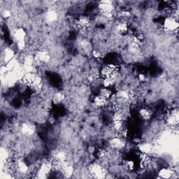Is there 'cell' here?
<instances>
[{
    "label": "cell",
    "mask_w": 179,
    "mask_h": 179,
    "mask_svg": "<svg viewBox=\"0 0 179 179\" xmlns=\"http://www.w3.org/2000/svg\"><path fill=\"white\" fill-rule=\"evenodd\" d=\"M115 81V79L112 77H108V78H104L103 79V85L104 88H109L114 84Z\"/></svg>",
    "instance_id": "484cf974"
},
{
    "label": "cell",
    "mask_w": 179,
    "mask_h": 179,
    "mask_svg": "<svg viewBox=\"0 0 179 179\" xmlns=\"http://www.w3.org/2000/svg\"><path fill=\"white\" fill-rule=\"evenodd\" d=\"M54 160L61 162H65L67 160V154L64 151L57 152L54 156Z\"/></svg>",
    "instance_id": "603a6c76"
},
{
    "label": "cell",
    "mask_w": 179,
    "mask_h": 179,
    "mask_svg": "<svg viewBox=\"0 0 179 179\" xmlns=\"http://www.w3.org/2000/svg\"><path fill=\"white\" fill-rule=\"evenodd\" d=\"M17 46H18V48L19 50H23L25 48V41H20L17 43Z\"/></svg>",
    "instance_id": "d6a6232c"
},
{
    "label": "cell",
    "mask_w": 179,
    "mask_h": 179,
    "mask_svg": "<svg viewBox=\"0 0 179 179\" xmlns=\"http://www.w3.org/2000/svg\"><path fill=\"white\" fill-rule=\"evenodd\" d=\"M11 13L10 12V11L4 10L2 12V16L4 17V18H9V17H11Z\"/></svg>",
    "instance_id": "836d02e7"
},
{
    "label": "cell",
    "mask_w": 179,
    "mask_h": 179,
    "mask_svg": "<svg viewBox=\"0 0 179 179\" xmlns=\"http://www.w3.org/2000/svg\"><path fill=\"white\" fill-rule=\"evenodd\" d=\"M107 102V99L106 98L103 97L101 95H97L94 97V103L97 106H104L106 104Z\"/></svg>",
    "instance_id": "44dd1931"
},
{
    "label": "cell",
    "mask_w": 179,
    "mask_h": 179,
    "mask_svg": "<svg viewBox=\"0 0 179 179\" xmlns=\"http://www.w3.org/2000/svg\"><path fill=\"white\" fill-rule=\"evenodd\" d=\"M120 16L122 18H127L130 16V13L128 11H122L120 13Z\"/></svg>",
    "instance_id": "f1b7e54d"
},
{
    "label": "cell",
    "mask_w": 179,
    "mask_h": 179,
    "mask_svg": "<svg viewBox=\"0 0 179 179\" xmlns=\"http://www.w3.org/2000/svg\"><path fill=\"white\" fill-rule=\"evenodd\" d=\"M46 18L49 22H54L57 18V13L56 11H48L46 15Z\"/></svg>",
    "instance_id": "ffe728a7"
},
{
    "label": "cell",
    "mask_w": 179,
    "mask_h": 179,
    "mask_svg": "<svg viewBox=\"0 0 179 179\" xmlns=\"http://www.w3.org/2000/svg\"><path fill=\"white\" fill-rule=\"evenodd\" d=\"M163 28L167 32H173L178 30V23L174 17H167L163 22Z\"/></svg>",
    "instance_id": "3957f363"
},
{
    "label": "cell",
    "mask_w": 179,
    "mask_h": 179,
    "mask_svg": "<svg viewBox=\"0 0 179 179\" xmlns=\"http://www.w3.org/2000/svg\"><path fill=\"white\" fill-rule=\"evenodd\" d=\"M21 131L22 134L30 137L35 133L36 127L31 123H24L21 127Z\"/></svg>",
    "instance_id": "5b68a950"
},
{
    "label": "cell",
    "mask_w": 179,
    "mask_h": 179,
    "mask_svg": "<svg viewBox=\"0 0 179 179\" xmlns=\"http://www.w3.org/2000/svg\"><path fill=\"white\" fill-rule=\"evenodd\" d=\"M173 174H174V172L171 169L164 168L161 169L159 172V177L162 178H170L172 177Z\"/></svg>",
    "instance_id": "2e32d148"
},
{
    "label": "cell",
    "mask_w": 179,
    "mask_h": 179,
    "mask_svg": "<svg viewBox=\"0 0 179 179\" xmlns=\"http://www.w3.org/2000/svg\"><path fill=\"white\" fill-rule=\"evenodd\" d=\"M138 78H139V79L141 80H143L146 79V76H145V74H140L139 75H138Z\"/></svg>",
    "instance_id": "e575fe53"
},
{
    "label": "cell",
    "mask_w": 179,
    "mask_h": 179,
    "mask_svg": "<svg viewBox=\"0 0 179 179\" xmlns=\"http://www.w3.org/2000/svg\"><path fill=\"white\" fill-rule=\"evenodd\" d=\"M52 169H53V167H52L51 162H43L39 167V170L36 174V178H47Z\"/></svg>",
    "instance_id": "277c9868"
},
{
    "label": "cell",
    "mask_w": 179,
    "mask_h": 179,
    "mask_svg": "<svg viewBox=\"0 0 179 179\" xmlns=\"http://www.w3.org/2000/svg\"><path fill=\"white\" fill-rule=\"evenodd\" d=\"M116 30L120 33H125L128 30V24L124 21H120L116 25Z\"/></svg>",
    "instance_id": "7402d4cb"
},
{
    "label": "cell",
    "mask_w": 179,
    "mask_h": 179,
    "mask_svg": "<svg viewBox=\"0 0 179 179\" xmlns=\"http://www.w3.org/2000/svg\"><path fill=\"white\" fill-rule=\"evenodd\" d=\"M126 167H128V168L129 169H134V162L133 161H131V160H128V161H127V162H126Z\"/></svg>",
    "instance_id": "4dcf8cb0"
},
{
    "label": "cell",
    "mask_w": 179,
    "mask_h": 179,
    "mask_svg": "<svg viewBox=\"0 0 179 179\" xmlns=\"http://www.w3.org/2000/svg\"><path fill=\"white\" fill-rule=\"evenodd\" d=\"M90 24V21L86 17L82 16L76 22L77 27L80 29H85Z\"/></svg>",
    "instance_id": "e0dca14e"
},
{
    "label": "cell",
    "mask_w": 179,
    "mask_h": 179,
    "mask_svg": "<svg viewBox=\"0 0 179 179\" xmlns=\"http://www.w3.org/2000/svg\"><path fill=\"white\" fill-rule=\"evenodd\" d=\"M16 168L17 171L19 173H21V174H26V173L28 172L29 169L27 164L22 160H19L18 162L16 163Z\"/></svg>",
    "instance_id": "4fadbf2b"
},
{
    "label": "cell",
    "mask_w": 179,
    "mask_h": 179,
    "mask_svg": "<svg viewBox=\"0 0 179 179\" xmlns=\"http://www.w3.org/2000/svg\"><path fill=\"white\" fill-rule=\"evenodd\" d=\"M109 146L113 150H119L123 148L125 143L119 138H114L109 141Z\"/></svg>",
    "instance_id": "9c48e42d"
},
{
    "label": "cell",
    "mask_w": 179,
    "mask_h": 179,
    "mask_svg": "<svg viewBox=\"0 0 179 179\" xmlns=\"http://www.w3.org/2000/svg\"><path fill=\"white\" fill-rule=\"evenodd\" d=\"M115 96L116 97L118 102L120 104L123 102H128V101L130 99L131 94L130 92H129L128 90H123L118 91Z\"/></svg>",
    "instance_id": "ba28073f"
},
{
    "label": "cell",
    "mask_w": 179,
    "mask_h": 179,
    "mask_svg": "<svg viewBox=\"0 0 179 179\" xmlns=\"http://www.w3.org/2000/svg\"><path fill=\"white\" fill-rule=\"evenodd\" d=\"M98 156L100 158H104L106 157V155H107V152L105 150H100V151H98Z\"/></svg>",
    "instance_id": "f546056e"
},
{
    "label": "cell",
    "mask_w": 179,
    "mask_h": 179,
    "mask_svg": "<svg viewBox=\"0 0 179 179\" xmlns=\"http://www.w3.org/2000/svg\"><path fill=\"white\" fill-rule=\"evenodd\" d=\"M92 56H93L95 58L99 59V58H101V57H102V54L98 51H92Z\"/></svg>",
    "instance_id": "1f68e13d"
},
{
    "label": "cell",
    "mask_w": 179,
    "mask_h": 179,
    "mask_svg": "<svg viewBox=\"0 0 179 179\" xmlns=\"http://www.w3.org/2000/svg\"><path fill=\"white\" fill-rule=\"evenodd\" d=\"M141 118L143 120H149L152 117V112L148 108H142L139 111Z\"/></svg>",
    "instance_id": "5bb4252c"
},
{
    "label": "cell",
    "mask_w": 179,
    "mask_h": 179,
    "mask_svg": "<svg viewBox=\"0 0 179 179\" xmlns=\"http://www.w3.org/2000/svg\"><path fill=\"white\" fill-rule=\"evenodd\" d=\"M25 36H26V32L22 28H18L14 31L13 38L14 39H16L17 43L25 41Z\"/></svg>",
    "instance_id": "8fae6325"
},
{
    "label": "cell",
    "mask_w": 179,
    "mask_h": 179,
    "mask_svg": "<svg viewBox=\"0 0 179 179\" xmlns=\"http://www.w3.org/2000/svg\"><path fill=\"white\" fill-rule=\"evenodd\" d=\"M51 59V56L48 52L46 51H39L35 56L36 64H45L49 62Z\"/></svg>",
    "instance_id": "8992f818"
},
{
    "label": "cell",
    "mask_w": 179,
    "mask_h": 179,
    "mask_svg": "<svg viewBox=\"0 0 179 179\" xmlns=\"http://www.w3.org/2000/svg\"><path fill=\"white\" fill-rule=\"evenodd\" d=\"M61 172H62V174L64 175L65 177L69 178L71 177L72 174H73L74 168H73V167L70 165V164H68L67 162H66L65 164V165L62 167Z\"/></svg>",
    "instance_id": "7c38bea8"
},
{
    "label": "cell",
    "mask_w": 179,
    "mask_h": 179,
    "mask_svg": "<svg viewBox=\"0 0 179 179\" xmlns=\"http://www.w3.org/2000/svg\"><path fill=\"white\" fill-rule=\"evenodd\" d=\"M65 99V95L64 94H62V92H57L54 94V96L53 97V102L55 104H58L61 103L63 100Z\"/></svg>",
    "instance_id": "cb8c5ba5"
},
{
    "label": "cell",
    "mask_w": 179,
    "mask_h": 179,
    "mask_svg": "<svg viewBox=\"0 0 179 179\" xmlns=\"http://www.w3.org/2000/svg\"><path fill=\"white\" fill-rule=\"evenodd\" d=\"M138 148H139V151L141 153L150 155L152 152H153L154 146L151 143H143L140 144Z\"/></svg>",
    "instance_id": "30bf717a"
},
{
    "label": "cell",
    "mask_w": 179,
    "mask_h": 179,
    "mask_svg": "<svg viewBox=\"0 0 179 179\" xmlns=\"http://www.w3.org/2000/svg\"><path fill=\"white\" fill-rule=\"evenodd\" d=\"M90 174L93 178H104L106 177L105 169L98 164H92L89 167Z\"/></svg>",
    "instance_id": "6da1fadb"
},
{
    "label": "cell",
    "mask_w": 179,
    "mask_h": 179,
    "mask_svg": "<svg viewBox=\"0 0 179 179\" xmlns=\"http://www.w3.org/2000/svg\"><path fill=\"white\" fill-rule=\"evenodd\" d=\"M99 8L104 15L106 17H111L114 12V6L112 2L108 1H102L99 2Z\"/></svg>",
    "instance_id": "7a4b0ae2"
},
{
    "label": "cell",
    "mask_w": 179,
    "mask_h": 179,
    "mask_svg": "<svg viewBox=\"0 0 179 179\" xmlns=\"http://www.w3.org/2000/svg\"><path fill=\"white\" fill-rule=\"evenodd\" d=\"M99 95L106 98V99H110L112 96V92L108 88H104L100 90Z\"/></svg>",
    "instance_id": "d4e9b609"
},
{
    "label": "cell",
    "mask_w": 179,
    "mask_h": 179,
    "mask_svg": "<svg viewBox=\"0 0 179 179\" xmlns=\"http://www.w3.org/2000/svg\"><path fill=\"white\" fill-rule=\"evenodd\" d=\"M123 121H113L112 127L115 130H120L122 128Z\"/></svg>",
    "instance_id": "4316f807"
},
{
    "label": "cell",
    "mask_w": 179,
    "mask_h": 179,
    "mask_svg": "<svg viewBox=\"0 0 179 179\" xmlns=\"http://www.w3.org/2000/svg\"><path fill=\"white\" fill-rule=\"evenodd\" d=\"M99 72L96 69H93L89 72L88 79L90 82H94L99 79Z\"/></svg>",
    "instance_id": "d6986e66"
},
{
    "label": "cell",
    "mask_w": 179,
    "mask_h": 179,
    "mask_svg": "<svg viewBox=\"0 0 179 179\" xmlns=\"http://www.w3.org/2000/svg\"><path fill=\"white\" fill-rule=\"evenodd\" d=\"M90 44L89 41H87V40L83 39L80 42V46L83 50H87V49H88L90 48Z\"/></svg>",
    "instance_id": "83f0119b"
},
{
    "label": "cell",
    "mask_w": 179,
    "mask_h": 179,
    "mask_svg": "<svg viewBox=\"0 0 179 179\" xmlns=\"http://www.w3.org/2000/svg\"><path fill=\"white\" fill-rule=\"evenodd\" d=\"M140 162L141 165L142 167H148L151 164V158L149 157V155L141 153L140 157Z\"/></svg>",
    "instance_id": "ac0fdd59"
},
{
    "label": "cell",
    "mask_w": 179,
    "mask_h": 179,
    "mask_svg": "<svg viewBox=\"0 0 179 179\" xmlns=\"http://www.w3.org/2000/svg\"><path fill=\"white\" fill-rule=\"evenodd\" d=\"M167 122L169 125L172 126L178 125L179 122V114L177 109H174V110L169 113L167 117Z\"/></svg>",
    "instance_id": "52a82bcc"
},
{
    "label": "cell",
    "mask_w": 179,
    "mask_h": 179,
    "mask_svg": "<svg viewBox=\"0 0 179 179\" xmlns=\"http://www.w3.org/2000/svg\"><path fill=\"white\" fill-rule=\"evenodd\" d=\"M3 59H4V62L8 63V62H10L11 60H12L13 59L14 57V53L13 51L9 48H7L3 53Z\"/></svg>",
    "instance_id": "9a60e30c"
}]
</instances>
